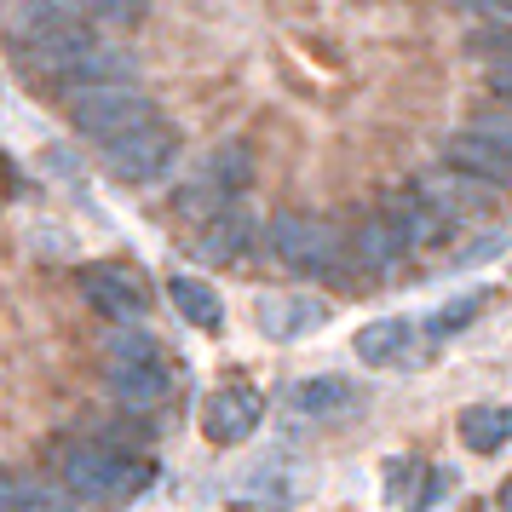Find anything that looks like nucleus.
Masks as SVG:
<instances>
[{
    "instance_id": "nucleus-22",
    "label": "nucleus",
    "mask_w": 512,
    "mask_h": 512,
    "mask_svg": "<svg viewBox=\"0 0 512 512\" xmlns=\"http://www.w3.org/2000/svg\"><path fill=\"white\" fill-rule=\"evenodd\" d=\"M52 12H70V18H93V24H139L144 0H35Z\"/></svg>"
},
{
    "instance_id": "nucleus-17",
    "label": "nucleus",
    "mask_w": 512,
    "mask_h": 512,
    "mask_svg": "<svg viewBox=\"0 0 512 512\" xmlns=\"http://www.w3.org/2000/svg\"><path fill=\"white\" fill-rule=\"evenodd\" d=\"M248 242H254V219L231 202L225 213H213L208 225H202V236H196V254L208 259V265H231V259L248 254Z\"/></svg>"
},
{
    "instance_id": "nucleus-20",
    "label": "nucleus",
    "mask_w": 512,
    "mask_h": 512,
    "mask_svg": "<svg viewBox=\"0 0 512 512\" xmlns=\"http://www.w3.org/2000/svg\"><path fill=\"white\" fill-rule=\"evenodd\" d=\"M461 443L472 455H495L512 443V409L507 403H472L461 415Z\"/></svg>"
},
{
    "instance_id": "nucleus-6",
    "label": "nucleus",
    "mask_w": 512,
    "mask_h": 512,
    "mask_svg": "<svg viewBox=\"0 0 512 512\" xmlns=\"http://www.w3.org/2000/svg\"><path fill=\"white\" fill-rule=\"evenodd\" d=\"M242 185H248V150L242 144H219L208 162L190 173V185L179 190L173 208L185 213V219H196V225H208L213 213H225L242 196Z\"/></svg>"
},
{
    "instance_id": "nucleus-11",
    "label": "nucleus",
    "mask_w": 512,
    "mask_h": 512,
    "mask_svg": "<svg viewBox=\"0 0 512 512\" xmlns=\"http://www.w3.org/2000/svg\"><path fill=\"white\" fill-rule=\"evenodd\" d=\"M415 190L443 213V219H449V225H455V219H478V213H489V185L466 179L461 167H438V173H420Z\"/></svg>"
},
{
    "instance_id": "nucleus-4",
    "label": "nucleus",
    "mask_w": 512,
    "mask_h": 512,
    "mask_svg": "<svg viewBox=\"0 0 512 512\" xmlns=\"http://www.w3.org/2000/svg\"><path fill=\"white\" fill-rule=\"evenodd\" d=\"M70 121H75V133H87L98 144H116L162 116H156L150 93H139L133 81H93V87H75L70 93Z\"/></svg>"
},
{
    "instance_id": "nucleus-12",
    "label": "nucleus",
    "mask_w": 512,
    "mask_h": 512,
    "mask_svg": "<svg viewBox=\"0 0 512 512\" xmlns=\"http://www.w3.org/2000/svg\"><path fill=\"white\" fill-rule=\"evenodd\" d=\"M254 311H259V328H265L271 340H300V334L328 323V305L311 300V294H265Z\"/></svg>"
},
{
    "instance_id": "nucleus-18",
    "label": "nucleus",
    "mask_w": 512,
    "mask_h": 512,
    "mask_svg": "<svg viewBox=\"0 0 512 512\" xmlns=\"http://www.w3.org/2000/svg\"><path fill=\"white\" fill-rule=\"evenodd\" d=\"M351 254H357V265H363V271H392L397 259L409 254V242L397 236V225L386 219V213H374V219H363V225H357V236H351Z\"/></svg>"
},
{
    "instance_id": "nucleus-3",
    "label": "nucleus",
    "mask_w": 512,
    "mask_h": 512,
    "mask_svg": "<svg viewBox=\"0 0 512 512\" xmlns=\"http://www.w3.org/2000/svg\"><path fill=\"white\" fill-rule=\"evenodd\" d=\"M104 380H110L116 403H127V409H156L173 392V369H167L162 346L133 323L104 340Z\"/></svg>"
},
{
    "instance_id": "nucleus-1",
    "label": "nucleus",
    "mask_w": 512,
    "mask_h": 512,
    "mask_svg": "<svg viewBox=\"0 0 512 512\" xmlns=\"http://www.w3.org/2000/svg\"><path fill=\"white\" fill-rule=\"evenodd\" d=\"M12 47H18V58H24V70L47 75V81H64V87L121 81V75L133 70L87 18L52 12V6H41L35 18H24V24L12 29Z\"/></svg>"
},
{
    "instance_id": "nucleus-24",
    "label": "nucleus",
    "mask_w": 512,
    "mask_h": 512,
    "mask_svg": "<svg viewBox=\"0 0 512 512\" xmlns=\"http://www.w3.org/2000/svg\"><path fill=\"white\" fill-rule=\"evenodd\" d=\"M478 311H484V294H461V300H449L443 311H432V317H426V340H443V334L466 328Z\"/></svg>"
},
{
    "instance_id": "nucleus-30",
    "label": "nucleus",
    "mask_w": 512,
    "mask_h": 512,
    "mask_svg": "<svg viewBox=\"0 0 512 512\" xmlns=\"http://www.w3.org/2000/svg\"><path fill=\"white\" fill-rule=\"evenodd\" d=\"M472 512H478V507H472Z\"/></svg>"
},
{
    "instance_id": "nucleus-23",
    "label": "nucleus",
    "mask_w": 512,
    "mask_h": 512,
    "mask_svg": "<svg viewBox=\"0 0 512 512\" xmlns=\"http://www.w3.org/2000/svg\"><path fill=\"white\" fill-rule=\"evenodd\" d=\"M426 472H432V466L409 461V455H397V461L386 466V495H392V507H426V501H432Z\"/></svg>"
},
{
    "instance_id": "nucleus-14",
    "label": "nucleus",
    "mask_w": 512,
    "mask_h": 512,
    "mask_svg": "<svg viewBox=\"0 0 512 512\" xmlns=\"http://www.w3.org/2000/svg\"><path fill=\"white\" fill-rule=\"evenodd\" d=\"M449 167H461L466 179H478V185H489V190H507L512 185V156H507V150H495L489 139H478L472 127L449 139Z\"/></svg>"
},
{
    "instance_id": "nucleus-13",
    "label": "nucleus",
    "mask_w": 512,
    "mask_h": 512,
    "mask_svg": "<svg viewBox=\"0 0 512 512\" xmlns=\"http://www.w3.org/2000/svg\"><path fill=\"white\" fill-rule=\"evenodd\" d=\"M0 512H75V495L41 472H0Z\"/></svg>"
},
{
    "instance_id": "nucleus-8",
    "label": "nucleus",
    "mask_w": 512,
    "mask_h": 512,
    "mask_svg": "<svg viewBox=\"0 0 512 512\" xmlns=\"http://www.w3.org/2000/svg\"><path fill=\"white\" fill-rule=\"evenodd\" d=\"M81 294L93 311H104L110 323H139L144 311H150V294H144L139 271H127V265H87L81 271Z\"/></svg>"
},
{
    "instance_id": "nucleus-5",
    "label": "nucleus",
    "mask_w": 512,
    "mask_h": 512,
    "mask_svg": "<svg viewBox=\"0 0 512 512\" xmlns=\"http://www.w3.org/2000/svg\"><path fill=\"white\" fill-rule=\"evenodd\" d=\"M271 254L288 265V271H300V277H328V271H340V259H346V242L340 231L317 219V213H277L271 219Z\"/></svg>"
},
{
    "instance_id": "nucleus-2",
    "label": "nucleus",
    "mask_w": 512,
    "mask_h": 512,
    "mask_svg": "<svg viewBox=\"0 0 512 512\" xmlns=\"http://www.w3.org/2000/svg\"><path fill=\"white\" fill-rule=\"evenodd\" d=\"M156 466L144 455H127L110 438H70L58 443V484L70 489L75 501H127L150 484Z\"/></svg>"
},
{
    "instance_id": "nucleus-16",
    "label": "nucleus",
    "mask_w": 512,
    "mask_h": 512,
    "mask_svg": "<svg viewBox=\"0 0 512 512\" xmlns=\"http://www.w3.org/2000/svg\"><path fill=\"white\" fill-rule=\"evenodd\" d=\"M386 219L397 225V236L409 242V248H432V242H443L449 236V219H443L420 190H397L392 202H386Z\"/></svg>"
},
{
    "instance_id": "nucleus-7",
    "label": "nucleus",
    "mask_w": 512,
    "mask_h": 512,
    "mask_svg": "<svg viewBox=\"0 0 512 512\" xmlns=\"http://www.w3.org/2000/svg\"><path fill=\"white\" fill-rule=\"evenodd\" d=\"M173 156H179V133H173L167 121H150L139 133L104 144V167L116 173L121 185H150V179H162L167 167H173Z\"/></svg>"
},
{
    "instance_id": "nucleus-28",
    "label": "nucleus",
    "mask_w": 512,
    "mask_h": 512,
    "mask_svg": "<svg viewBox=\"0 0 512 512\" xmlns=\"http://www.w3.org/2000/svg\"><path fill=\"white\" fill-rule=\"evenodd\" d=\"M455 6H484V12H501V18H512V0H455Z\"/></svg>"
},
{
    "instance_id": "nucleus-15",
    "label": "nucleus",
    "mask_w": 512,
    "mask_h": 512,
    "mask_svg": "<svg viewBox=\"0 0 512 512\" xmlns=\"http://www.w3.org/2000/svg\"><path fill=\"white\" fill-rule=\"evenodd\" d=\"M300 495V484L282 472V466H271V461H259V466H248L236 484H225V501L231 507H259V512H271V507H288Z\"/></svg>"
},
{
    "instance_id": "nucleus-26",
    "label": "nucleus",
    "mask_w": 512,
    "mask_h": 512,
    "mask_svg": "<svg viewBox=\"0 0 512 512\" xmlns=\"http://www.w3.org/2000/svg\"><path fill=\"white\" fill-rule=\"evenodd\" d=\"M472 52H484V58H495V64H507L512 58V29H478V35H472Z\"/></svg>"
},
{
    "instance_id": "nucleus-27",
    "label": "nucleus",
    "mask_w": 512,
    "mask_h": 512,
    "mask_svg": "<svg viewBox=\"0 0 512 512\" xmlns=\"http://www.w3.org/2000/svg\"><path fill=\"white\" fill-rule=\"evenodd\" d=\"M489 87L512 104V58H507V64H489Z\"/></svg>"
},
{
    "instance_id": "nucleus-9",
    "label": "nucleus",
    "mask_w": 512,
    "mask_h": 512,
    "mask_svg": "<svg viewBox=\"0 0 512 512\" xmlns=\"http://www.w3.org/2000/svg\"><path fill=\"white\" fill-rule=\"evenodd\" d=\"M259 415H265V397H259L254 386H225V392H213L208 403H202V432H208V443L231 449V443L254 438Z\"/></svg>"
},
{
    "instance_id": "nucleus-19",
    "label": "nucleus",
    "mask_w": 512,
    "mask_h": 512,
    "mask_svg": "<svg viewBox=\"0 0 512 512\" xmlns=\"http://www.w3.org/2000/svg\"><path fill=\"white\" fill-rule=\"evenodd\" d=\"M415 346V323L409 317H380V323L357 328V357L374 363V369H386V363H403Z\"/></svg>"
},
{
    "instance_id": "nucleus-10",
    "label": "nucleus",
    "mask_w": 512,
    "mask_h": 512,
    "mask_svg": "<svg viewBox=\"0 0 512 512\" xmlns=\"http://www.w3.org/2000/svg\"><path fill=\"white\" fill-rule=\"evenodd\" d=\"M288 409L300 420H346L363 409V392L351 380H340V374H311V380L288 386Z\"/></svg>"
},
{
    "instance_id": "nucleus-29",
    "label": "nucleus",
    "mask_w": 512,
    "mask_h": 512,
    "mask_svg": "<svg viewBox=\"0 0 512 512\" xmlns=\"http://www.w3.org/2000/svg\"><path fill=\"white\" fill-rule=\"evenodd\" d=\"M495 507H501V512H512V478L501 484V495H495Z\"/></svg>"
},
{
    "instance_id": "nucleus-25",
    "label": "nucleus",
    "mask_w": 512,
    "mask_h": 512,
    "mask_svg": "<svg viewBox=\"0 0 512 512\" xmlns=\"http://www.w3.org/2000/svg\"><path fill=\"white\" fill-rule=\"evenodd\" d=\"M472 133L512 156V110H489V116H478V121H472Z\"/></svg>"
},
{
    "instance_id": "nucleus-21",
    "label": "nucleus",
    "mask_w": 512,
    "mask_h": 512,
    "mask_svg": "<svg viewBox=\"0 0 512 512\" xmlns=\"http://www.w3.org/2000/svg\"><path fill=\"white\" fill-rule=\"evenodd\" d=\"M167 300H173V311H179L185 323L208 328V334L225 323V305H219V294H213L202 277H173V282H167Z\"/></svg>"
}]
</instances>
